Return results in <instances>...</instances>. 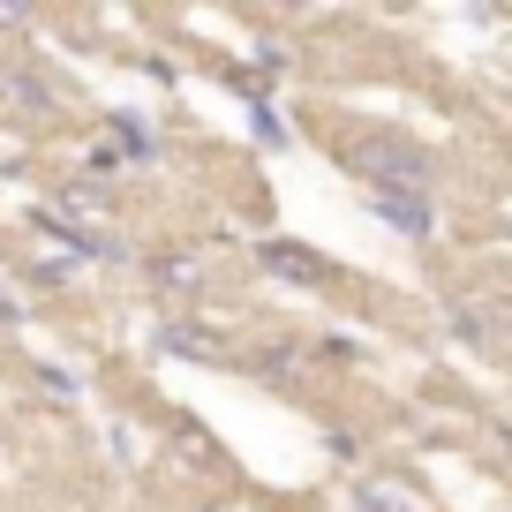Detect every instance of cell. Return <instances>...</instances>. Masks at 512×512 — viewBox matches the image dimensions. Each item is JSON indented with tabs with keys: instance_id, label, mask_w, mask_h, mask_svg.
<instances>
[{
	"instance_id": "obj_1",
	"label": "cell",
	"mask_w": 512,
	"mask_h": 512,
	"mask_svg": "<svg viewBox=\"0 0 512 512\" xmlns=\"http://www.w3.org/2000/svg\"><path fill=\"white\" fill-rule=\"evenodd\" d=\"M377 211H384V219H400V226H415V234H430V204H407V196L384 189V196H377Z\"/></svg>"
}]
</instances>
